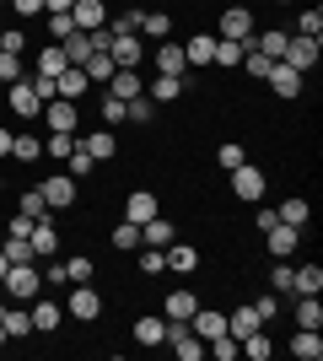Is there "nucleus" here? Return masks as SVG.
<instances>
[{"label":"nucleus","mask_w":323,"mask_h":361,"mask_svg":"<svg viewBox=\"0 0 323 361\" xmlns=\"http://www.w3.org/2000/svg\"><path fill=\"white\" fill-rule=\"evenodd\" d=\"M0 291H6L11 302H32L38 291H44V270H38V264H11L6 281H0Z\"/></svg>","instance_id":"obj_1"},{"label":"nucleus","mask_w":323,"mask_h":361,"mask_svg":"<svg viewBox=\"0 0 323 361\" xmlns=\"http://www.w3.org/2000/svg\"><path fill=\"white\" fill-rule=\"evenodd\" d=\"M162 345H167L178 361H205V340L189 329V324H178V318H167V334H162Z\"/></svg>","instance_id":"obj_2"},{"label":"nucleus","mask_w":323,"mask_h":361,"mask_svg":"<svg viewBox=\"0 0 323 361\" xmlns=\"http://www.w3.org/2000/svg\"><path fill=\"white\" fill-rule=\"evenodd\" d=\"M264 189H270V173H264V167H253V162L232 167V195L243 200V205H259Z\"/></svg>","instance_id":"obj_3"},{"label":"nucleus","mask_w":323,"mask_h":361,"mask_svg":"<svg viewBox=\"0 0 323 361\" xmlns=\"http://www.w3.org/2000/svg\"><path fill=\"white\" fill-rule=\"evenodd\" d=\"M38 189H44V200H49V211H70V205H76V195H81V183L70 178V173H65V167H54V173H49V178L38 183Z\"/></svg>","instance_id":"obj_4"},{"label":"nucleus","mask_w":323,"mask_h":361,"mask_svg":"<svg viewBox=\"0 0 323 361\" xmlns=\"http://www.w3.org/2000/svg\"><path fill=\"white\" fill-rule=\"evenodd\" d=\"M6 103H11L16 119H38V114H44V97H38V87H32V75H22V81L6 87Z\"/></svg>","instance_id":"obj_5"},{"label":"nucleus","mask_w":323,"mask_h":361,"mask_svg":"<svg viewBox=\"0 0 323 361\" xmlns=\"http://www.w3.org/2000/svg\"><path fill=\"white\" fill-rule=\"evenodd\" d=\"M259 32V22H253V11L248 6H227L221 11V27H215V38H232V44H248Z\"/></svg>","instance_id":"obj_6"},{"label":"nucleus","mask_w":323,"mask_h":361,"mask_svg":"<svg viewBox=\"0 0 323 361\" xmlns=\"http://www.w3.org/2000/svg\"><path fill=\"white\" fill-rule=\"evenodd\" d=\"M318 54H323V44H318V38H308V32H291V38H286V54H280V60L291 65V71H302V75H308L312 65H318Z\"/></svg>","instance_id":"obj_7"},{"label":"nucleus","mask_w":323,"mask_h":361,"mask_svg":"<svg viewBox=\"0 0 323 361\" xmlns=\"http://www.w3.org/2000/svg\"><path fill=\"white\" fill-rule=\"evenodd\" d=\"M38 119H44V130H70V135H76L81 130V108L70 103V97H49Z\"/></svg>","instance_id":"obj_8"},{"label":"nucleus","mask_w":323,"mask_h":361,"mask_svg":"<svg viewBox=\"0 0 323 361\" xmlns=\"http://www.w3.org/2000/svg\"><path fill=\"white\" fill-rule=\"evenodd\" d=\"M264 81H270V92H275V97H286V103H291V97H302V81H308V75H302V71H291L286 60H275Z\"/></svg>","instance_id":"obj_9"},{"label":"nucleus","mask_w":323,"mask_h":361,"mask_svg":"<svg viewBox=\"0 0 323 361\" xmlns=\"http://www.w3.org/2000/svg\"><path fill=\"white\" fill-rule=\"evenodd\" d=\"M65 313L81 318V324H92V318L103 313V297H97L92 286H70V297H65Z\"/></svg>","instance_id":"obj_10"},{"label":"nucleus","mask_w":323,"mask_h":361,"mask_svg":"<svg viewBox=\"0 0 323 361\" xmlns=\"http://www.w3.org/2000/svg\"><path fill=\"white\" fill-rule=\"evenodd\" d=\"M27 243H32V259H54V254H60V232H54V216H44V221H32Z\"/></svg>","instance_id":"obj_11"},{"label":"nucleus","mask_w":323,"mask_h":361,"mask_svg":"<svg viewBox=\"0 0 323 361\" xmlns=\"http://www.w3.org/2000/svg\"><path fill=\"white\" fill-rule=\"evenodd\" d=\"M27 318H32V334H54L60 329V318H65V302H27Z\"/></svg>","instance_id":"obj_12"},{"label":"nucleus","mask_w":323,"mask_h":361,"mask_svg":"<svg viewBox=\"0 0 323 361\" xmlns=\"http://www.w3.org/2000/svg\"><path fill=\"white\" fill-rule=\"evenodd\" d=\"M108 54H113V65H119V71H140V32H113Z\"/></svg>","instance_id":"obj_13"},{"label":"nucleus","mask_w":323,"mask_h":361,"mask_svg":"<svg viewBox=\"0 0 323 361\" xmlns=\"http://www.w3.org/2000/svg\"><path fill=\"white\" fill-rule=\"evenodd\" d=\"M264 243H270V254H275V259H291L296 243H302V232L286 226V221H270V226H264Z\"/></svg>","instance_id":"obj_14"},{"label":"nucleus","mask_w":323,"mask_h":361,"mask_svg":"<svg viewBox=\"0 0 323 361\" xmlns=\"http://www.w3.org/2000/svg\"><path fill=\"white\" fill-rule=\"evenodd\" d=\"M0 329H6V340H27L32 334V318H27V302H0Z\"/></svg>","instance_id":"obj_15"},{"label":"nucleus","mask_w":323,"mask_h":361,"mask_svg":"<svg viewBox=\"0 0 323 361\" xmlns=\"http://www.w3.org/2000/svg\"><path fill=\"white\" fill-rule=\"evenodd\" d=\"M162 254H167V270L172 275H194V270H200V248H194V243H178V238H172Z\"/></svg>","instance_id":"obj_16"},{"label":"nucleus","mask_w":323,"mask_h":361,"mask_svg":"<svg viewBox=\"0 0 323 361\" xmlns=\"http://www.w3.org/2000/svg\"><path fill=\"white\" fill-rule=\"evenodd\" d=\"M87 92H97V87L87 81V71H81V65H70L65 75H54V97H70V103H81Z\"/></svg>","instance_id":"obj_17"},{"label":"nucleus","mask_w":323,"mask_h":361,"mask_svg":"<svg viewBox=\"0 0 323 361\" xmlns=\"http://www.w3.org/2000/svg\"><path fill=\"white\" fill-rule=\"evenodd\" d=\"M189 329L200 334V340H215V334H227V313H221V307H194V318H189Z\"/></svg>","instance_id":"obj_18"},{"label":"nucleus","mask_w":323,"mask_h":361,"mask_svg":"<svg viewBox=\"0 0 323 361\" xmlns=\"http://www.w3.org/2000/svg\"><path fill=\"white\" fill-rule=\"evenodd\" d=\"M172 238H178V226H172V221H167V216H162V211H156L151 221L140 226V248H167Z\"/></svg>","instance_id":"obj_19"},{"label":"nucleus","mask_w":323,"mask_h":361,"mask_svg":"<svg viewBox=\"0 0 323 361\" xmlns=\"http://www.w3.org/2000/svg\"><path fill=\"white\" fill-rule=\"evenodd\" d=\"M70 22H76L81 32L108 27V6H103V0H76V6H70Z\"/></svg>","instance_id":"obj_20"},{"label":"nucleus","mask_w":323,"mask_h":361,"mask_svg":"<svg viewBox=\"0 0 323 361\" xmlns=\"http://www.w3.org/2000/svg\"><path fill=\"white\" fill-rule=\"evenodd\" d=\"M156 211H162V205H156V195H151V189H135V195L124 200V221H135V226H146Z\"/></svg>","instance_id":"obj_21"},{"label":"nucleus","mask_w":323,"mask_h":361,"mask_svg":"<svg viewBox=\"0 0 323 361\" xmlns=\"http://www.w3.org/2000/svg\"><path fill=\"white\" fill-rule=\"evenodd\" d=\"M184 60H189V71H200V65H215V32H194L184 44Z\"/></svg>","instance_id":"obj_22"},{"label":"nucleus","mask_w":323,"mask_h":361,"mask_svg":"<svg viewBox=\"0 0 323 361\" xmlns=\"http://www.w3.org/2000/svg\"><path fill=\"white\" fill-rule=\"evenodd\" d=\"M184 92H189V75H162L156 71V81L146 87V97H151V103H172V97H184Z\"/></svg>","instance_id":"obj_23"},{"label":"nucleus","mask_w":323,"mask_h":361,"mask_svg":"<svg viewBox=\"0 0 323 361\" xmlns=\"http://www.w3.org/2000/svg\"><path fill=\"white\" fill-rule=\"evenodd\" d=\"M253 329H264V318H259V307H253V302L227 313V334H232V340H243V334H253Z\"/></svg>","instance_id":"obj_24"},{"label":"nucleus","mask_w":323,"mask_h":361,"mask_svg":"<svg viewBox=\"0 0 323 361\" xmlns=\"http://www.w3.org/2000/svg\"><path fill=\"white\" fill-rule=\"evenodd\" d=\"M162 334H167V318L162 313H140L135 318V345L146 350V345H162Z\"/></svg>","instance_id":"obj_25"},{"label":"nucleus","mask_w":323,"mask_h":361,"mask_svg":"<svg viewBox=\"0 0 323 361\" xmlns=\"http://www.w3.org/2000/svg\"><path fill=\"white\" fill-rule=\"evenodd\" d=\"M291 356L296 361H323V329H296L291 334Z\"/></svg>","instance_id":"obj_26"},{"label":"nucleus","mask_w":323,"mask_h":361,"mask_svg":"<svg viewBox=\"0 0 323 361\" xmlns=\"http://www.w3.org/2000/svg\"><path fill=\"white\" fill-rule=\"evenodd\" d=\"M81 146L92 151V162H113L119 157V135L113 130H92V135H81Z\"/></svg>","instance_id":"obj_27"},{"label":"nucleus","mask_w":323,"mask_h":361,"mask_svg":"<svg viewBox=\"0 0 323 361\" xmlns=\"http://www.w3.org/2000/svg\"><path fill=\"white\" fill-rule=\"evenodd\" d=\"M275 221L296 226V232H308V226H312V205H308V200H302V195H291V200H286V205H280V211H275Z\"/></svg>","instance_id":"obj_28"},{"label":"nucleus","mask_w":323,"mask_h":361,"mask_svg":"<svg viewBox=\"0 0 323 361\" xmlns=\"http://www.w3.org/2000/svg\"><path fill=\"white\" fill-rule=\"evenodd\" d=\"M194 307H200V297H194V291H172V297H162V318H178V324H189V318H194Z\"/></svg>","instance_id":"obj_29"},{"label":"nucleus","mask_w":323,"mask_h":361,"mask_svg":"<svg viewBox=\"0 0 323 361\" xmlns=\"http://www.w3.org/2000/svg\"><path fill=\"white\" fill-rule=\"evenodd\" d=\"M103 92H113V97H124V103H129V97H140V92H146V81H140V71H113Z\"/></svg>","instance_id":"obj_30"},{"label":"nucleus","mask_w":323,"mask_h":361,"mask_svg":"<svg viewBox=\"0 0 323 361\" xmlns=\"http://www.w3.org/2000/svg\"><path fill=\"white\" fill-rule=\"evenodd\" d=\"M65 71H70V60H65L60 44H44V49H38V71H32V75H49V81H54V75H65Z\"/></svg>","instance_id":"obj_31"},{"label":"nucleus","mask_w":323,"mask_h":361,"mask_svg":"<svg viewBox=\"0 0 323 361\" xmlns=\"http://www.w3.org/2000/svg\"><path fill=\"white\" fill-rule=\"evenodd\" d=\"M286 38H291V32H280V27H264V32H253V38H248V49H259V54L280 60V54H286Z\"/></svg>","instance_id":"obj_32"},{"label":"nucleus","mask_w":323,"mask_h":361,"mask_svg":"<svg viewBox=\"0 0 323 361\" xmlns=\"http://www.w3.org/2000/svg\"><path fill=\"white\" fill-rule=\"evenodd\" d=\"M38 157H44V135L16 130V135H11V162H38Z\"/></svg>","instance_id":"obj_33"},{"label":"nucleus","mask_w":323,"mask_h":361,"mask_svg":"<svg viewBox=\"0 0 323 361\" xmlns=\"http://www.w3.org/2000/svg\"><path fill=\"white\" fill-rule=\"evenodd\" d=\"M156 108L162 103H151V97H146V92H140V97H129V103H124V124H156Z\"/></svg>","instance_id":"obj_34"},{"label":"nucleus","mask_w":323,"mask_h":361,"mask_svg":"<svg viewBox=\"0 0 323 361\" xmlns=\"http://www.w3.org/2000/svg\"><path fill=\"white\" fill-rule=\"evenodd\" d=\"M291 318H296V329H323V302L318 297H296Z\"/></svg>","instance_id":"obj_35"},{"label":"nucleus","mask_w":323,"mask_h":361,"mask_svg":"<svg viewBox=\"0 0 323 361\" xmlns=\"http://www.w3.org/2000/svg\"><path fill=\"white\" fill-rule=\"evenodd\" d=\"M237 345H243V356H248V361H270V356H275V340H270V329H253V334H243Z\"/></svg>","instance_id":"obj_36"},{"label":"nucleus","mask_w":323,"mask_h":361,"mask_svg":"<svg viewBox=\"0 0 323 361\" xmlns=\"http://www.w3.org/2000/svg\"><path fill=\"white\" fill-rule=\"evenodd\" d=\"M156 71H162V75H189L184 44H162V49H156Z\"/></svg>","instance_id":"obj_37"},{"label":"nucleus","mask_w":323,"mask_h":361,"mask_svg":"<svg viewBox=\"0 0 323 361\" xmlns=\"http://www.w3.org/2000/svg\"><path fill=\"white\" fill-rule=\"evenodd\" d=\"M81 71H87V81H92L97 92H103V87H108V75L119 71V65H113V54H108V49H97V54H92L87 65H81Z\"/></svg>","instance_id":"obj_38"},{"label":"nucleus","mask_w":323,"mask_h":361,"mask_svg":"<svg viewBox=\"0 0 323 361\" xmlns=\"http://www.w3.org/2000/svg\"><path fill=\"white\" fill-rule=\"evenodd\" d=\"M70 151H76V135H70V130H49L44 135V157L49 162H65Z\"/></svg>","instance_id":"obj_39"},{"label":"nucleus","mask_w":323,"mask_h":361,"mask_svg":"<svg viewBox=\"0 0 323 361\" xmlns=\"http://www.w3.org/2000/svg\"><path fill=\"white\" fill-rule=\"evenodd\" d=\"M60 167H65V173H70V178L81 183V178H92V167H97V162H92V151H87V146L76 140V151H70V157H65Z\"/></svg>","instance_id":"obj_40"},{"label":"nucleus","mask_w":323,"mask_h":361,"mask_svg":"<svg viewBox=\"0 0 323 361\" xmlns=\"http://www.w3.org/2000/svg\"><path fill=\"white\" fill-rule=\"evenodd\" d=\"M65 275H70V286H92V275H97V259H87V254L65 259Z\"/></svg>","instance_id":"obj_41"},{"label":"nucleus","mask_w":323,"mask_h":361,"mask_svg":"<svg viewBox=\"0 0 323 361\" xmlns=\"http://www.w3.org/2000/svg\"><path fill=\"white\" fill-rule=\"evenodd\" d=\"M243 54H248V44H232V38H215V65H221V71H237V65H243Z\"/></svg>","instance_id":"obj_42"},{"label":"nucleus","mask_w":323,"mask_h":361,"mask_svg":"<svg viewBox=\"0 0 323 361\" xmlns=\"http://www.w3.org/2000/svg\"><path fill=\"white\" fill-rule=\"evenodd\" d=\"M205 356H210V361H237L243 345H237L232 334H215V340H205Z\"/></svg>","instance_id":"obj_43"},{"label":"nucleus","mask_w":323,"mask_h":361,"mask_svg":"<svg viewBox=\"0 0 323 361\" xmlns=\"http://www.w3.org/2000/svg\"><path fill=\"white\" fill-rule=\"evenodd\" d=\"M16 211H22V216H32V221H44V216H54V211H49V200H44V189H27V195L16 200Z\"/></svg>","instance_id":"obj_44"},{"label":"nucleus","mask_w":323,"mask_h":361,"mask_svg":"<svg viewBox=\"0 0 323 361\" xmlns=\"http://www.w3.org/2000/svg\"><path fill=\"white\" fill-rule=\"evenodd\" d=\"M140 32H146V38H167V32H172V16L167 11H140Z\"/></svg>","instance_id":"obj_45"},{"label":"nucleus","mask_w":323,"mask_h":361,"mask_svg":"<svg viewBox=\"0 0 323 361\" xmlns=\"http://www.w3.org/2000/svg\"><path fill=\"white\" fill-rule=\"evenodd\" d=\"M108 243H113L119 254H135V248H140V226H135V221H119V226H113V238H108Z\"/></svg>","instance_id":"obj_46"},{"label":"nucleus","mask_w":323,"mask_h":361,"mask_svg":"<svg viewBox=\"0 0 323 361\" xmlns=\"http://www.w3.org/2000/svg\"><path fill=\"white\" fill-rule=\"evenodd\" d=\"M0 254L11 259V264H38V259H32V243H27V238H6V243H0Z\"/></svg>","instance_id":"obj_47"},{"label":"nucleus","mask_w":323,"mask_h":361,"mask_svg":"<svg viewBox=\"0 0 323 361\" xmlns=\"http://www.w3.org/2000/svg\"><path fill=\"white\" fill-rule=\"evenodd\" d=\"M97 108H103V124L113 130V124H124V97H113V92H97Z\"/></svg>","instance_id":"obj_48"},{"label":"nucleus","mask_w":323,"mask_h":361,"mask_svg":"<svg viewBox=\"0 0 323 361\" xmlns=\"http://www.w3.org/2000/svg\"><path fill=\"white\" fill-rule=\"evenodd\" d=\"M44 16H49V44H60V38H70V32H76L70 11H44Z\"/></svg>","instance_id":"obj_49"},{"label":"nucleus","mask_w":323,"mask_h":361,"mask_svg":"<svg viewBox=\"0 0 323 361\" xmlns=\"http://www.w3.org/2000/svg\"><path fill=\"white\" fill-rule=\"evenodd\" d=\"M215 162H221V173H232V167L248 162V151L237 146V140H221V151H215Z\"/></svg>","instance_id":"obj_50"},{"label":"nucleus","mask_w":323,"mask_h":361,"mask_svg":"<svg viewBox=\"0 0 323 361\" xmlns=\"http://www.w3.org/2000/svg\"><path fill=\"white\" fill-rule=\"evenodd\" d=\"M296 32H308V38H323V6H308V11L296 16Z\"/></svg>","instance_id":"obj_51"},{"label":"nucleus","mask_w":323,"mask_h":361,"mask_svg":"<svg viewBox=\"0 0 323 361\" xmlns=\"http://www.w3.org/2000/svg\"><path fill=\"white\" fill-rule=\"evenodd\" d=\"M44 286H49V291L70 286V275H65V259H44Z\"/></svg>","instance_id":"obj_52"},{"label":"nucleus","mask_w":323,"mask_h":361,"mask_svg":"<svg viewBox=\"0 0 323 361\" xmlns=\"http://www.w3.org/2000/svg\"><path fill=\"white\" fill-rule=\"evenodd\" d=\"M270 65H275V60H270V54H259V49H248V54H243V71L253 75V81H264V75H270Z\"/></svg>","instance_id":"obj_53"},{"label":"nucleus","mask_w":323,"mask_h":361,"mask_svg":"<svg viewBox=\"0 0 323 361\" xmlns=\"http://www.w3.org/2000/svg\"><path fill=\"white\" fill-rule=\"evenodd\" d=\"M167 270V254L162 248H140V275H162Z\"/></svg>","instance_id":"obj_54"},{"label":"nucleus","mask_w":323,"mask_h":361,"mask_svg":"<svg viewBox=\"0 0 323 361\" xmlns=\"http://www.w3.org/2000/svg\"><path fill=\"white\" fill-rule=\"evenodd\" d=\"M270 286H275V297H291V264H286V259H275V270H270Z\"/></svg>","instance_id":"obj_55"},{"label":"nucleus","mask_w":323,"mask_h":361,"mask_svg":"<svg viewBox=\"0 0 323 361\" xmlns=\"http://www.w3.org/2000/svg\"><path fill=\"white\" fill-rule=\"evenodd\" d=\"M22 49H27V32H22V27H6V32H0V54H22Z\"/></svg>","instance_id":"obj_56"},{"label":"nucleus","mask_w":323,"mask_h":361,"mask_svg":"<svg viewBox=\"0 0 323 361\" xmlns=\"http://www.w3.org/2000/svg\"><path fill=\"white\" fill-rule=\"evenodd\" d=\"M16 16H44V0H11Z\"/></svg>","instance_id":"obj_57"},{"label":"nucleus","mask_w":323,"mask_h":361,"mask_svg":"<svg viewBox=\"0 0 323 361\" xmlns=\"http://www.w3.org/2000/svg\"><path fill=\"white\" fill-rule=\"evenodd\" d=\"M253 307H259V318H264V324H275V313H280V302H270V297H259Z\"/></svg>","instance_id":"obj_58"},{"label":"nucleus","mask_w":323,"mask_h":361,"mask_svg":"<svg viewBox=\"0 0 323 361\" xmlns=\"http://www.w3.org/2000/svg\"><path fill=\"white\" fill-rule=\"evenodd\" d=\"M27 232H32V216L16 211V216H11V238H27Z\"/></svg>","instance_id":"obj_59"},{"label":"nucleus","mask_w":323,"mask_h":361,"mask_svg":"<svg viewBox=\"0 0 323 361\" xmlns=\"http://www.w3.org/2000/svg\"><path fill=\"white\" fill-rule=\"evenodd\" d=\"M76 0H44V11H70Z\"/></svg>","instance_id":"obj_60"},{"label":"nucleus","mask_w":323,"mask_h":361,"mask_svg":"<svg viewBox=\"0 0 323 361\" xmlns=\"http://www.w3.org/2000/svg\"><path fill=\"white\" fill-rule=\"evenodd\" d=\"M11 135L16 130H0V157H11Z\"/></svg>","instance_id":"obj_61"},{"label":"nucleus","mask_w":323,"mask_h":361,"mask_svg":"<svg viewBox=\"0 0 323 361\" xmlns=\"http://www.w3.org/2000/svg\"><path fill=\"white\" fill-rule=\"evenodd\" d=\"M6 270H11V259H6V254H0V281H6Z\"/></svg>","instance_id":"obj_62"},{"label":"nucleus","mask_w":323,"mask_h":361,"mask_svg":"<svg viewBox=\"0 0 323 361\" xmlns=\"http://www.w3.org/2000/svg\"><path fill=\"white\" fill-rule=\"evenodd\" d=\"M6 345H11V340H6V329H0V350H6Z\"/></svg>","instance_id":"obj_63"},{"label":"nucleus","mask_w":323,"mask_h":361,"mask_svg":"<svg viewBox=\"0 0 323 361\" xmlns=\"http://www.w3.org/2000/svg\"><path fill=\"white\" fill-rule=\"evenodd\" d=\"M280 6H296V0H280Z\"/></svg>","instance_id":"obj_64"}]
</instances>
